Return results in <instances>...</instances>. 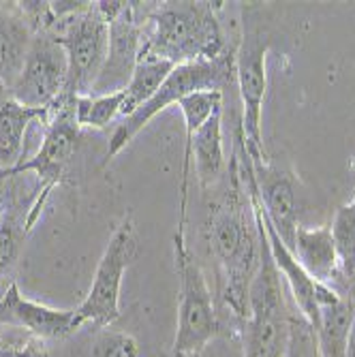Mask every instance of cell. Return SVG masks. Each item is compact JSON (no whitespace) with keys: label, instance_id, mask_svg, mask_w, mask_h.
Returning <instances> with one entry per match:
<instances>
[{"label":"cell","instance_id":"1","mask_svg":"<svg viewBox=\"0 0 355 357\" xmlns=\"http://www.w3.org/2000/svg\"><path fill=\"white\" fill-rule=\"evenodd\" d=\"M229 178L220 197L210 206L206 242L216 264L220 300L240 323L248 317V291L262 261V227L255 216L240 160L234 152Z\"/></svg>","mask_w":355,"mask_h":357},{"label":"cell","instance_id":"2","mask_svg":"<svg viewBox=\"0 0 355 357\" xmlns=\"http://www.w3.org/2000/svg\"><path fill=\"white\" fill-rule=\"evenodd\" d=\"M142 20L146 26L139 54L167 60L174 67L229 54L212 3H152Z\"/></svg>","mask_w":355,"mask_h":357},{"label":"cell","instance_id":"3","mask_svg":"<svg viewBox=\"0 0 355 357\" xmlns=\"http://www.w3.org/2000/svg\"><path fill=\"white\" fill-rule=\"evenodd\" d=\"M257 220H259V216H257ZM259 227H262V261H259V270H257L250 282L248 317L240 330L244 340V357H285L294 302L289 298L287 284L270 255L262 220Z\"/></svg>","mask_w":355,"mask_h":357},{"label":"cell","instance_id":"4","mask_svg":"<svg viewBox=\"0 0 355 357\" xmlns=\"http://www.w3.org/2000/svg\"><path fill=\"white\" fill-rule=\"evenodd\" d=\"M186 222L178 220L174 234V261L180 278V302L172 357H202L218 334V314L212 291L186 244Z\"/></svg>","mask_w":355,"mask_h":357},{"label":"cell","instance_id":"5","mask_svg":"<svg viewBox=\"0 0 355 357\" xmlns=\"http://www.w3.org/2000/svg\"><path fill=\"white\" fill-rule=\"evenodd\" d=\"M234 79H236V56L232 54H225L216 60L180 64V67H176L169 73L165 84L156 90V94L148 103H144L137 112H133L131 116H126L118 122L107 146L105 163H109V160L160 112H165L167 107L180 103L184 96L192 92H202V90L225 92V88L234 84Z\"/></svg>","mask_w":355,"mask_h":357},{"label":"cell","instance_id":"6","mask_svg":"<svg viewBox=\"0 0 355 357\" xmlns=\"http://www.w3.org/2000/svg\"><path fill=\"white\" fill-rule=\"evenodd\" d=\"M52 32L69 58L67 94H90L107 58L109 20L101 11L99 3H88L84 11L58 20Z\"/></svg>","mask_w":355,"mask_h":357},{"label":"cell","instance_id":"7","mask_svg":"<svg viewBox=\"0 0 355 357\" xmlns=\"http://www.w3.org/2000/svg\"><path fill=\"white\" fill-rule=\"evenodd\" d=\"M137 257V236L133 216L126 214L105 246V252L96 266L92 284L86 300L73 310L75 328L80 330L86 323L94 328H107L120 319V289L124 272Z\"/></svg>","mask_w":355,"mask_h":357},{"label":"cell","instance_id":"8","mask_svg":"<svg viewBox=\"0 0 355 357\" xmlns=\"http://www.w3.org/2000/svg\"><path fill=\"white\" fill-rule=\"evenodd\" d=\"M75 99L64 92L60 99L50 107L47 122H45V135L39 152L24 160L9 174L0 176H22V174H35L39 182V192L50 197V192L56 184L62 182L67 176V167L71 158L77 150V139H80V124L75 118Z\"/></svg>","mask_w":355,"mask_h":357},{"label":"cell","instance_id":"9","mask_svg":"<svg viewBox=\"0 0 355 357\" xmlns=\"http://www.w3.org/2000/svg\"><path fill=\"white\" fill-rule=\"evenodd\" d=\"M270 52V37L262 28H248L236 52V84L242 101V135L244 148L252 163L264 160L262 146V107L268 88L266 58Z\"/></svg>","mask_w":355,"mask_h":357},{"label":"cell","instance_id":"10","mask_svg":"<svg viewBox=\"0 0 355 357\" xmlns=\"http://www.w3.org/2000/svg\"><path fill=\"white\" fill-rule=\"evenodd\" d=\"M69 58L52 30L37 32L11 99L30 109H50L67 92Z\"/></svg>","mask_w":355,"mask_h":357},{"label":"cell","instance_id":"11","mask_svg":"<svg viewBox=\"0 0 355 357\" xmlns=\"http://www.w3.org/2000/svg\"><path fill=\"white\" fill-rule=\"evenodd\" d=\"M144 45V20L137 3H122L118 13L109 20V47L107 58L90 94L103 96L124 92L131 82L139 52Z\"/></svg>","mask_w":355,"mask_h":357},{"label":"cell","instance_id":"12","mask_svg":"<svg viewBox=\"0 0 355 357\" xmlns=\"http://www.w3.org/2000/svg\"><path fill=\"white\" fill-rule=\"evenodd\" d=\"M252 180L255 195L259 199L266 218L274 227L278 238L292 248L300 229L294 178L276 165H270L266 160H257V163H252Z\"/></svg>","mask_w":355,"mask_h":357},{"label":"cell","instance_id":"13","mask_svg":"<svg viewBox=\"0 0 355 357\" xmlns=\"http://www.w3.org/2000/svg\"><path fill=\"white\" fill-rule=\"evenodd\" d=\"M195 158V174L204 188L214 186L222 180L227 158H225L222 146V107L216 109L192 135L190 144L184 146V160H182V180H180V218L186 220L188 208V182H190V165Z\"/></svg>","mask_w":355,"mask_h":357},{"label":"cell","instance_id":"14","mask_svg":"<svg viewBox=\"0 0 355 357\" xmlns=\"http://www.w3.org/2000/svg\"><path fill=\"white\" fill-rule=\"evenodd\" d=\"M41 208V202H20L15 186H9V195L5 199L0 197V298L15 282L26 236L39 218Z\"/></svg>","mask_w":355,"mask_h":357},{"label":"cell","instance_id":"15","mask_svg":"<svg viewBox=\"0 0 355 357\" xmlns=\"http://www.w3.org/2000/svg\"><path fill=\"white\" fill-rule=\"evenodd\" d=\"M0 326L28 330L35 338H64L71 336L75 328L73 310H58L39 302H30L20 294L13 282L7 294L0 298Z\"/></svg>","mask_w":355,"mask_h":357},{"label":"cell","instance_id":"16","mask_svg":"<svg viewBox=\"0 0 355 357\" xmlns=\"http://www.w3.org/2000/svg\"><path fill=\"white\" fill-rule=\"evenodd\" d=\"M32 41H35V30L20 5L0 3V88L3 90H13Z\"/></svg>","mask_w":355,"mask_h":357},{"label":"cell","instance_id":"17","mask_svg":"<svg viewBox=\"0 0 355 357\" xmlns=\"http://www.w3.org/2000/svg\"><path fill=\"white\" fill-rule=\"evenodd\" d=\"M292 252L296 255L300 266L308 272V276L338 291V255L330 225L315 227V229L300 227Z\"/></svg>","mask_w":355,"mask_h":357},{"label":"cell","instance_id":"18","mask_svg":"<svg viewBox=\"0 0 355 357\" xmlns=\"http://www.w3.org/2000/svg\"><path fill=\"white\" fill-rule=\"evenodd\" d=\"M50 109H30L13 99L0 103V174H9L24 163L26 133L35 120L47 122Z\"/></svg>","mask_w":355,"mask_h":357},{"label":"cell","instance_id":"19","mask_svg":"<svg viewBox=\"0 0 355 357\" xmlns=\"http://www.w3.org/2000/svg\"><path fill=\"white\" fill-rule=\"evenodd\" d=\"M355 319V300L338 294L330 302L321 304L317 323V347L319 357H347L349 334Z\"/></svg>","mask_w":355,"mask_h":357},{"label":"cell","instance_id":"20","mask_svg":"<svg viewBox=\"0 0 355 357\" xmlns=\"http://www.w3.org/2000/svg\"><path fill=\"white\" fill-rule=\"evenodd\" d=\"M174 69L176 67L167 60H160V58L148 56V54H139L135 73H133L131 82H128V86L124 90V103H122L120 118L131 116L144 103H148L156 94V90L165 84V79L169 77V73Z\"/></svg>","mask_w":355,"mask_h":357},{"label":"cell","instance_id":"21","mask_svg":"<svg viewBox=\"0 0 355 357\" xmlns=\"http://www.w3.org/2000/svg\"><path fill=\"white\" fill-rule=\"evenodd\" d=\"M330 229L338 255V294L345 287L351 296L355 289V197L336 210Z\"/></svg>","mask_w":355,"mask_h":357},{"label":"cell","instance_id":"22","mask_svg":"<svg viewBox=\"0 0 355 357\" xmlns=\"http://www.w3.org/2000/svg\"><path fill=\"white\" fill-rule=\"evenodd\" d=\"M124 103V92L116 94H103V96H77L75 99V118L80 126H90V128H105L109 122H114Z\"/></svg>","mask_w":355,"mask_h":357},{"label":"cell","instance_id":"23","mask_svg":"<svg viewBox=\"0 0 355 357\" xmlns=\"http://www.w3.org/2000/svg\"><path fill=\"white\" fill-rule=\"evenodd\" d=\"M285 357H319L317 332L296 306L292 310V321H289V342Z\"/></svg>","mask_w":355,"mask_h":357},{"label":"cell","instance_id":"24","mask_svg":"<svg viewBox=\"0 0 355 357\" xmlns=\"http://www.w3.org/2000/svg\"><path fill=\"white\" fill-rule=\"evenodd\" d=\"M88 357H139V344L131 334L103 330L94 338Z\"/></svg>","mask_w":355,"mask_h":357},{"label":"cell","instance_id":"25","mask_svg":"<svg viewBox=\"0 0 355 357\" xmlns=\"http://www.w3.org/2000/svg\"><path fill=\"white\" fill-rule=\"evenodd\" d=\"M0 357H50L41 338L5 340L0 338Z\"/></svg>","mask_w":355,"mask_h":357}]
</instances>
